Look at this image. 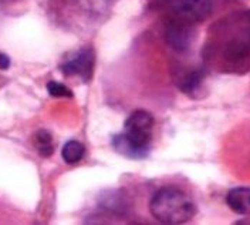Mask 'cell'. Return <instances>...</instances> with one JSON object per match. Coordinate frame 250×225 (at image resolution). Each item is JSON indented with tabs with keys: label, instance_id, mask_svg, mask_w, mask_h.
<instances>
[{
	"label": "cell",
	"instance_id": "obj_4",
	"mask_svg": "<svg viewBox=\"0 0 250 225\" xmlns=\"http://www.w3.org/2000/svg\"><path fill=\"white\" fill-rule=\"evenodd\" d=\"M94 51L91 48H81L65 59L62 63V71L65 76H77L83 81H88L93 77Z\"/></svg>",
	"mask_w": 250,
	"mask_h": 225
},
{
	"label": "cell",
	"instance_id": "obj_2",
	"mask_svg": "<svg viewBox=\"0 0 250 225\" xmlns=\"http://www.w3.org/2000/svg\"><path fill=\"white\" fill-rule=\"evenodd\" d=\"M152 217L164 224H185L196 214L193 200L176 187H164L156 191L149 202Z\"/></svg>",
	"mask_w": 250,
	"mask_h": 225
},
{
	"label": "cell",
	"instance_id": "obj_1",
	"mask_svg": "<svg viewBox=\"0 0 250 225\" xmlns=\"http://www.w3.org/2000/svg\"><path fill=\"white\" fill-rule=\"evenodd\" d=\"M154 117L145 110L132 112L124 123V131L112 138L114 148L129 158H144L148 154V148L154 130Z\"/></svg>",
	"mask_w": 250,
	"mask_h": 225
},
{
	"label": "cell",
	"instance_id": "obj_13",
	"mask_svg": "<svg viewBox=\"0 0 250 225\" xmlns=\"http://www.w3.org/2000/svg\"><path fill=\"white\" fill-rule=\"evenodd\" d=\"M236 224H250V218H246V220H240V221H237Z\"/></svg>",
	"mask_w": 250,
	"mask_h": 225
},
{
	"label": "cell",
	"instance_id": "obj_12",
	"mask_svg": "<svg viewBox=\"0 0 250 225\" xmlns=\"http://www.w3.org/2000/svg\"><path fill=\"white\" fill-rule=\"evenodd\" d=\"M9 67H10V59L6 54L0 53V70H7Z\"/></svg>",
	"mask_w": 250,
	"mask_h": 225
},
{
	"label": "cell",
	"instance_id": "obj_9",
	"mask_svg": "<svg viewBox=\"0 0 250 225\" xmlns=\"http://www.w3.org/2000/svg\"><path fill=\"white\" fill-rule=\"evenodd\" d=\"M34 147L42 157H50L54 153V141L47 130H39L34 134Z\"/></svg>",
	"mask_w": 250,
	"mask_h": 225
},
{
	"label": "cell",
	"instance_id": "obj_11",
	"mask_svg": "<svg viewBox=\"0 0 250 225\" xmlns=\"http://www.w3.org/2000/svg\"><path fill=\"white\" fill-rule=\"evenodd\" d=\"M47 90H48V93H50V96L51 97H71L73 96V93H71V90L65 86V84H62L60 81H50L48 84H47Z\"/></svg>",
	"mask_w": 250,
	"mask_h": 225
},
{
	"label": "cell",
	"instance_id": "obj_7",
	"mask_svg": "<svg viewBox=\"0 0 250 225\" xmlns=\"http://www.w3.org/2000/svg\"><path fill=\"white\" fill-rule=\"evenodd\" d=\"M226 204L236 214L250 215V188L237 187L226 195Z\"/></svg>",
	"mask_w": 250,
	"mask_h": 225
},
{
	"label": "cell",
	"instance_id": "obj_10",
	"mask_svg": "<svg viewBox=\"0 0 250 225\" xmlns=\"http://www.w3.org/2000/svg\"><path fill=\"white\" fill-rule=\"evenodd\" d=\"M203 81V73L201 70H196V71H190L189 74H187L182 81H181V90H184L185 93H193L196 91Z\"/></svg>",
	"mask_w": 250,
	"mask_h": 225
},
{
	"label": "cell",
	"instance_id": "obj_6",
	"mask_svg": "<svg viewBox=\"0 0 250 225\" xmlns=\"http://www.w3.org/2000/svg\"><path fill=\"white\" fill-rule=\"evenodd\" d=\"M225 60L232 63H239L246 60L250 56V30L239 33L232 37L223 50Z\"/></svg>",
	"mask_w": 250,
	"mask_h": 225
},
{
	"label": "cell",
	"instance_id": "obj_3",
	"mask_svg": "<svg viewBox=\"0 0 250 225\" xmlns=\"http://www.w3.org/2000/svg\"><path fill=\"white\" fill-rule=\"evenodd\" d=\"M165 4L173 19L182 20L188 24L206 20L213 9L212 0H165Z\"/></svg>",
	"mask_w": 250,
	"mask_h": 225
},
{
	"label": "cell",
	"instance_id": "obj_5",
	"mask_svg": "<svg viewBox=\"0 0 250 225\" xmlns=\"http://www.w3.org/2000/svg\"><path fill=\"white\" fill-rule=\"evenodd\" d=\"M165 40L173 50L187 51L192 42L190 24L172 17L165 27Z\"/></svg>",
	"mask_w": 250,
	"mask_h": 225
},
{
	"label": "cell",
	"instance_id": "obj_8",
	"mask_svg": "<svg viewBox=\"0 0 250 225\" xmlns=\"http://www.w3.org/2000/svg\"><path fill=\"white\" fill-rule=\"evenodd\" d=\"M84 156H85V147L77 140H70L62 147V157L67 164H77L84 158Z\"/></svg>",
	"mask_w": 250,
	"mask_h": 225
}]
</instances>
